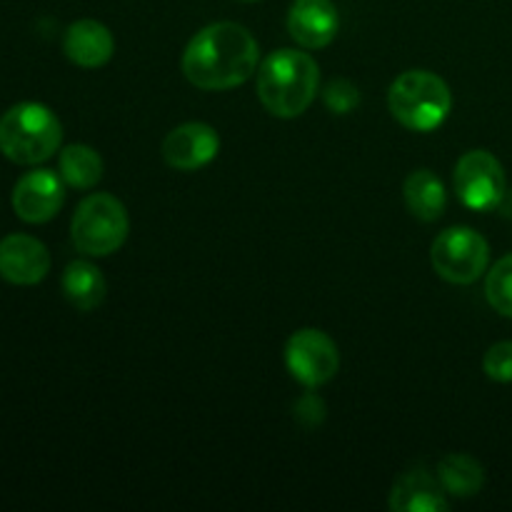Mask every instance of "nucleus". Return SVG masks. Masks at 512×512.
<instances>
[{
  "label": "nucleus",
  "instance_id": "0eeeda50",
  "mask_svg": "<svg viewBox=\"0 0 512 512\" xmlns=\"http://www.w3.org/2000/svg\"><path fill=\"white\" fill-rule=\"evenodd\" d=\"M285 368L305 388H320L338 375L340 350L323 330L300 328L285 343Z\"/></svg>",
  "mask_w": 512,
  "mask_h": 512
},
{
  "label": "nucleus",
  "instance_id": "7ed1b4c3",
  "mask_svg": "<svg viewBox=\"0 0 512 512\" xmlns=\"http://www.w3.org/2000/svg\"><path fill=\"white\" fill-rule=\"evenodd\" d=\"M63 125L43 103H18L0 118V153L18 165H40L58 153Z\"/></svg>",
  "mask_w": 512,
  "mask_h": 512
},
{
  "label": "nucleus",
  "instance_id": "a211bd4d",
  "mask_svg": "<svg viewBox=\"0 0 512 512\" xmlns=\"http://www.w3.org/2000/svg\"><path fill=\"white\" fill-rule=\"evenodd\" d=\"M60 178L78 190H90L103 178V158L90 145H68L60 150Z\"/></svg>",
  "mask_w": 512,
  "mask_h": 512
},
{
  "label": "nucleus",
  "instance_id": "423d86ee",
  "mask_svg": "<svg viewBox=\"0 0 512 512\" xmlns=\"http://www.w3.org/2000/svg\"><path fill=\"white\" fill-rule=\"evenodd\" d=\"M430 263L445 283L473 285L488 273L490 245L478 230L468 225H455L433 240Z\"/></svg>",
  "mask_w": 512,
  "mask_h": 512
},
{
  "label": "nucleus",
  "instance_id": "39448f33",
  "mask_svg": "<svg viewBox=\"0 0 512 512\" xmlns=\"http://www.w3.org/2000/svg\"><path fill=\"white\" fill-rule=\"evenodd\" d=\"M128 210L115 195L93 193L75 208L70 220V238L80 253L90 258H105L123 248L128 240Z\"/></svg>",
  "mask_w": 512,
  "mask_h": 512
},
{
  "label": "nucleus",
  "instance_id": "1a4fd4ad",
  "mask_svg": "<svg viewBox=\"0 0 512 512\" xmlns=\"http://www.w3.org/2000/svg\"><path fill=\"white\" fill-rule=\"evenodd\" d=\"M65 180L58 173L35 168L13 188V210L23 223L43 225L60 213L65 203Z\"/></svg>",
  "mask_w": 512,
  "mask_h": 512
},
{
  "label": "nucleus",
  "instance_id": "5701e85b",
  "mask_svg": "<svg viewBox=\"0 0 512 512\" xmlns=\"http://www.w3.org/2000/svg\"><path fill=\"white\" fill-rule=\"evenodd\" d=\"M243 3H258V0H243Z\"/></svg>",
  "mask_w": 512,
  "mask_h": 512
},
{
  "label": "nucleus",
  "instance_id": "4be33fe9",
  "mask_svg": "<svg viewBox=\"0 0 512 512\" xmlns=\"http://www.w3.org/2000/svg\"><path fill=\"white\" fill-rule=\"evenodd\" d=\"M295 415H298V420L303 425H308V428H315V425L323 423V418H325L323 400H320L315 393L303 395V398L298 400V405H295Z\"/></svg>",
  "mask_w": 512,
  "mask_h": 512
},
{
  "label": "nucleus",
  "instance_id": "2eb2a0df",
  "mask_svg": "<svg viewBox=\"0 0 512 512\" xmlns=\"http://www.w3.org/2000/svg\"><path fill=\"white\" fill-rule=\"evenodd\" d=\"M403 198L410 215L423 220V223L438 220L440 215L445 213V205H448V193H445L443 180L428 168L413 170V173L405 178Z\"/></svg>",
  "mask_w": 512,
  "mask_h": 512
},
{
  "label": "nucleus",
  "instance_id": "f3484780",
  "mask_svg": "<svg viewBox=\"0 0 512 512\" xmlns=\"http://www.w3.org/2000/svg\"><path fill=\"white\" fill-rule=\"evenodd\" d=\"M438 478L453 498H473L485 485V468L468 453H450L438 463Z\"/></svg>",
  "mask_w": 512,
  "mask_h": 512
},
{
  "label": "nucleus",
  "instance_id": "f257e3e1",
  "mask_svg": "<svg viewBox=\"0 0 512 512\" xmlns=\"http://www.w3.org/2000/svg\"><path fill=\"white\" fill-rule=\"evenodd\" d=\"M260 45L238 23H210L190 38L180 65L183 75L200 90H233L258 73Z\"/></svg>",
  "mask_w": 512,
  "mask_h": 512
},
{
  "label": "nucleus",
  "instance_id": "4468645a",
  "mask_svg": "<svg viewBox=\"0 0 512 512\" xmlns=\"http://www.w3.org/2000/svg\"><path fill=\"white\" fill-rule=\"evenodd\" d=\"M63 50L70 63L80 68H103L115 53V38L103 23L93 18L75 20L63 38Z\"/></svg>",
  "mask_w": 512,
  "mask_h": 512
},
{
  "label": "nucleus",
  "instance_id": "9b49d317",
  "mask_svg": "<svg viewBox=\"0 0 512 512\" xmlns=\"http://www.w3.org/2000/svg\"><path fill=\"white\" fill-rule=\"evenodd\" d=\"M50 273V253L38 238L25 233L0 240V278L13 285H38Z\"/></svg>",
  "mask_w": 512,
  "mask_h": 512
},
{
  "label": "nucleus",
  "instance_id": "9d476101",
  "mask_svg": "<svg viewBox=\"0 0 512 512\" xmlns=\"http://www.w3.org/2000/svg\"><path fill=\"white\" fill-rule=\"evenodd\" d=\"M220 153V135L208 123H183L163 140L165 163L180 173H193L213 163Z\"/></svg>",
  "mask_w": 512,
  "mask_h": 512
},
{
  "label": "nucleus",
  "instance_id": "412c9836",
  "mask_svg": "<svg viewBox=\"0 0 512 512\" xmlns=\"http://www.w3.org/2000/svg\"><path fill=\"white\" fill-rule=\"evenodd\" d=\"M323 98H325V105H328L335 115H348L350 110L360 103L358 88H355L350 80H343V78L333 80V83L325 88Z\"/></svg>",
  "mask_w": 512,
  "mask_h": 512
},
{
  "label": "nucleus",
  "instance_id": "6ab92c4d",
  "mask_svg": "<svg viewBox=\"0 0 512 512\" xmlns=\"http://www.w3.org/2000/svg\"><path fill=\"white\" fill-rule=\"evenodd\" d=\"M485 298L490 308L512 320V253L503 255L485 275Z\"/></svg>",
  "mask_w": 512,
  "mask_h": 512
},
{
  "label": "nucleus",
  "instance_id": "20e7f679",
  "mask_svg": "<svg viewBox=\"0 0 512 512\" xmlns=\"http://www.w3.org/2000/svg\"><path fill=\"white\" fill-rule=\"evenodd\" d=\"M388 108L403 128L430 133L448 120L453 93L450 85L430 70H405L390 85Z\"/></svg>",
  "mask_w": 512,
  "mask_h": 512
},
{
  "label": "nucleus",
  "instance_id": "6e6552de",
  "mask_svg": "<svg viewBox=\"0 0 512 512\" xmlns=\"http://www.w3.org/2000/svg\"><path fill=\"white\" fill-rule=\"evenodd\" d=\"M505 168L490 150H468L455 165V190L465 208L488 213L505 198Z\"/></svg>",
  "mask_w": 512,
  "mask_h": 512
},
{
  "label": "nucleus",
  "instance_id": "ddd939ff",
  "mask_svg": "<svg viewBox=\"0 0 512 512\" xmlns=\"http://www.w3.org/2000/svg\"><path fill=\"white\" fill-rule=\"evenodd\" d=\"M390 510L393 512H448L450 500L440 483L438 473H430L423 465L408 470L395 480L390 490Z\"/></svg>",
  "mask_w": 512,
  "mask_h": 512
},
{
  "label": "nucleus",
  "instance_id": "dca6fc26",
  "mask_svg": "<svg viewBox=\"0 0 512 512\" xmlns=\"http://www.w3.org/2000/svg\"><path fill=\"white\" fill-rule=\"evenodd\" d=\"M60 285H63L65 300L80 313H90V310L98 308L105 300V293H108V285H105L100 268H95L88 260H73L63 270Z\"/></svg>",
  "mask_w": 512,
  "mask_h": 512
},
{
  "label": "nucleus",
  "instance_id": "f03ea898",
  "mask_svg": "<svg viewBox=\"0 0 512 512\" xmlns=\"http://www.w3.org/2000/svg\"><path fill=\"white\" fill-rule=\"evenodd\" d=\"M320 68L310 53L283 48L258 65V98L275 118H298L313 105Z\"/></svg>",
  "mask_w": 512,
  "mask_h": 512
},
{
  "label": "nucleus",
  "instance_id": "f8f14e48",
  "mask_svg": "<svg viewBox=\"0 0 512 512\" xmlns=\"http://www.w3.org/2000/svg\"><path fill=\"white\" fill-rule=\"evenodd\" d=\"M340 28V15L333 0H293L288 10V33L300 48H328Z\"/></svg>",
  "mask_w": 512,
  "mask_h": 512
},
{
  "label": "nucleus",
  "instance_id": "aec40b11",
  "mask_svg": "<svg viewBox=\"0 0 512 512\" xmlns=\"http://www.w3.org/2000/svg\"><path fill=\"white\" fill-rule=\"evenodd\" d=\"M483 370L495 383H512V340L490 345L483 358Z\"/></svg>",
  "mask_w": 512,
  "mask_h": 512
}]
</instances>
